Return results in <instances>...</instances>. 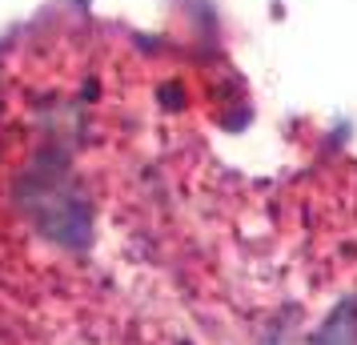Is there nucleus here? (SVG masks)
I'll return each mask as SVG.
<instances>
[{
    "instance_id": "1",
    "label": "nucleus",
    "mask_w": 357,
    "mask_h": 345,
    "mask_svg": "<svg viewBox=\"0 0 357 345\" xmlns=\"http://www.w3.org/2000/svg\"><path fill=\"white\" fill-rule=\"evenodd\" d=\"M317 345H357V305H337L317 329Z\"/></svg>"
}]
</instances>
